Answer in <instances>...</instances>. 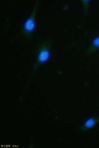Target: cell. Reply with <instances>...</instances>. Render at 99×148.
I'll list each match as a JSON object with an SVG mask.
<instances>
[{"instance_id":"6da1fadb","label":"cell","mask_w":99,"mask_h":148,"mask_svg":"<svg viewBox=\"0 0 99 148\" xmlns=\"http://www.w3.org/2000/svg\"><path fill=\"white\" fill-rule=\"evenodd\" d=\"M52 46V41L51 40H46L42 42L39 45L38 47L36 53H37V60L36 63L34 65L33 71L31 73V75L28 79L27 84L26 86V87L29 84V82L30 81L31 78L33 77V75L36 73L37 69L40 66L41 64L46 62L50 57V49ZM25 89V90H26Z\"/></svg>"},{"instance_id":"7a4b0ae2","label":"cell","mask_w":99,"mask_h":148,"mask_svg":"<svg viewBox=\"0 0 99 148\" xmlns=\"http://www.w3.org/2000/svg\"><path fill=\"white\" fill-rule=\"evenodd\" d=\"M40 2L39 0L36 1L31 14L26 20L20 31L21 36L27 40H31L32 39L33 32L35 30L36 13Z\"/></svg>"},{"instance_id":"5b68a950","label":"cell","mask_w":99,"mask_h":148,"mask_svg":"<svg viewBox=\"0 0 99 148\" xmlns=\"http://www.w3.org/2000/svg\"><path fill=\"white\" fill-rule=\"evenodd\" d=\"M90 1H82V3L84 6V15H87L89 8V4L90 3Z\"/></svg>"},{"instance_id":"8992f818","label":"cell","mask_w":99,"mask_h":148,"mask_svg":"<svg viewBox=\"0 0 99 148\" xmlns=\"http://www.w3.org/2000/svg\"><path fill=\"white\" fill-rule=\"evenodd\" d=\"M98 105H99V103H98Z\"/></svg>"},{"instance_id":"3957f363","label":"cell","mask_w":99,"mask_h":148,"mask_svg":"<svg viewBox=\"0 0 99 148\" xmlns=\"http://www.w3.org/2000/svg\"><path fill=\"white\" fill-rule=\"evenodd\" d=\"M99 123V117H92L87 119L85 123L79 128V130L82 132H85Z\"/></svg>"},{"instance_id":"277c9868","label":"cell","mask_w":99,"mask_h":148,"mask_svg":"<svg viewBox=\"0 0 99 148\" xmlns=\"http://www.w3.org/2000/svg\"><path fill=\"white\" fill-rule=\"evenodd\" d=\"M99 50V36L94 39L91 45L89 46L87 50L85 52V55L87 56L92 55Z\"/></svg>"}]
</instances>
